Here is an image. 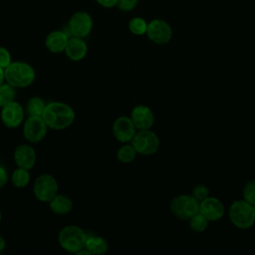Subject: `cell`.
I'll return each instance as SVG.
<instances>
[{"label":"cell","mask_w":255,"mask_h":255,"mask_svg":"<svg viewBox=\"0 0 255 255\" xmlns=\"http://www.w3.org/2000/svg\"><path fill=\"white\" fill-rule=\"evenodd\" d=\"M137 152L130 142L124 143L117 152V158L123 163H129L134 160Z\"/></svg>","instance_id":"7402d4cb"},{"label":"cell","mask_w":255,"mask_h":255,"mask_svg":"<svg viewBox=\"0 0 255 255\" xmlns=\"http://www.w3.org/2000/svg\"><path fill=\"white\" fill-rule=\"evenodd\" d=\"M46 106L47 104L42 98L38 96L32 97L27 101L26 114L28 115V117H42Z\"/></svg>","instance_id":"ffe728a7"},{"label":"cell","mask_w":255,"mask_h":255,"mask_svg":"<svg viewBox=\"0 0 255 255\" xmlns=\"http://www.w3.org/2000/svg\"><path fill=\"white\" fill-rule=\"evenodd\" d=\"M5 82L15 88H26L30 86L35 78V69L27 62L12 61L11 64L4 69Z\"/></svg>","instance_id":"7a4b0ae2"},{"label":"cell","mask_w":255,"mask_h":255,"mask_svg":"<svg viewBox=\"0 0 255 255\" xmlns=\"http://www.w3.org/2000/svg\"><path fill=\"white\" fill-rule=\"evenodd\" d=\"M31 179V175L29 172V169L23 168V167H18L16 168L11 176L12 183L15 187L17 188H23L26 187Z\"/></svg>","instance_id":"44dd1931"},{"label":"cell","mask_w":255,"mask_h":255,"mask_svg":"<svg viewBox=\"0 0 255 255\" xmlns=\"http://www.w3.org/2000/svg\"><path fill=\"white\" fill-rule=\"evenodd\" d=\"M191 195L198 201H202L204 198L209 196V188L204 184H196L192 190Z\"/></svg>","instance_id":"4316f807"},{"label":"cell","mask_w":255,"mask_h":255,"mask_svg":"<svg viewBox=\"0 0 255 255\" xmlns=\"http://www.w3.org/2000/svg\"><path fill=\"white\" fill-rule=\"evenodd\" d=\"M228 216L231 223L239 229H248L255 223L253 205L244 199L235 200L231 203Z\"/></svg>","instance_id":"3957f363"},{"label":"cell","mask_w":255,"mask_h":255,"mask_svg":"<svg viewBox=\"0 0 255 255\" xmlns=\"http://www.w3.org/2000/svg\"><path fill=\"white\" fill-rule=\"evenodd\" d=\"M99 5L105 8H113L116 7L119 0H95Z\"/></svg>","instance_id":"f546056e"},{"label":"cell","mask_w":255,"mask_h":255,"mask_svg":"<svg viewBox=\"0 0 255 255\" xmlns=\"http://www.w3.org/2000/svg\"><path fill=\"white\" fill-rule=\"evenodd\" d=\"M8 181V174L3 166H0V188L4 187Z\"/></svg>","instance_id":"4dcf8cb0"},{"label":"cell","mask_w":255,"mask_h":255,"mask_svg":"<svg viewBox=\"0 0 255 255\" xmlns=\"http://www.w3.org/2000/svg\"><path fill=\"white\" fill-rule=\"evenodd\" d=\"M58 188L56 178L49 173L40 174L33 184L34 195L41 202H49L58 193Z\"/></svg>","instance_id":"52a82bcc"},{"label":"cell","mask_w":255,"mask_h":255,"mask_svg":"<svg viewBox=\"0 0 255 255\" xmlns=\"http://www.w3.org/2000/svg\"><path fill=\"white\" fill-rule=\"evenodd\" d=\"M130 143L137 153L141 155H152L158 150L160 140L158 135L149 128L137 130Z\"/></svg>","instance_id":"8992f818"},{"label":"cell","mask_w":255,"mask_h":255,"mask_svg":"<svg viewBox=\"0 0 255 255\" xmlns=\"http://www.w3.org/2000/svg\"><path fill=\"white\" fill-rule=\"evenodd\" d=\"M188 221H189V227L194 232H197V233L204 232L207 229L208 223H209V220L200 212L193 215L191 218L188 219Z\"/></svg>","instance_id":"d4e9b609"},{"label":"cell","mask_w":255,"mask_h":255,"mask_svg":"<svg viewBox=\"0 0 255 255\" xmlns=\"http://www.w3.org/2000/svg\"><path fill=\"white\" fill-rule=\"evenodd\" d=\"M139 0H119L117 7L123 12L132 11L138 4Z\"/></svg>","instance_id":"83f0119b"},{"label":"cell","mask_w":255,"mask_h":255,"mask_svg":"<svg viewBox=\"0 0 255 255\" xmlns=\"http://www.w3.org/2000/svg\"><path fill=\"white\" fill-rule=\"evenodd\" d=\"M69 38L70 37L65 32L61 30H54L47 35L45 39V46L51 53H63L65 52Z\"/></svg>","instance_id":"e0dca14e"},{"label":"cell","mask_w":255,"mask_h":255,"mask_svg":"<svg viewBox=\"0 0 255 255\" xmlns=\"http://www.w3.org/2000/svg\"><path fill=\"white\" fill-rule=\"evenodd\" d=\"M145 35L154 44L165 45L172 38V29L165 20L153 19L147 23Z\"/></svg>","instance_id":"9c48e42d"},{"label":"cell","mask_w":255,"mask_h":255,"mask_svg":"<svg viewBox=\"0 0 255 255\" xmlns=\"http://www.w3.org/2000/svg\"><path fill=\"white\" fill-rule=\"evenodd\" d=\"M243 199L252 205L255 203V179L249 180L243 188Z\"/></svg>","instance_id":"484cf974"},{"label":"cell","mask_w":255,"mask_h":255,"mask_svg":"<svg viewBox=\"0 0 255 255\" xmlns=\"http://www.w3.org/2000/svg\"><path fill=\"white\" fill-rule=\"evenodd\" d=\"M94 22L92 16L86 11H77L69 19L68 29L75 37L86 38L93 30Z\"/></svg>","instance_id":"ba28073f"},{"label":"cell","mask_w":255,"mask_h":255,"mask_svg":"<svg viewBox=\"0 0 255 255\" xmlns=\"http://www.w3.org/2000/svg\"><path fill=\"white\" fill-rule=\"evenodd\" d=\"M6 247V241L3 236L0 235V252H2Z\"/></svg>","instance_id":"1f68e13d"},{"label":"cell","mask_w":255,"mask_h":255,"mask_svg":"<svg viewBox=\"0 0 255 255\" xmlns=\"http://www.w3.org/2000/svg\"><path fill=\"white\" fill-rule=\"evenodd\" d=\"M85 248L90 252L91 255H102L109 250V243L102 236L87 235Z\"/></svg>","instance_id":"d6986e66"},{"label":"cell","mask_w":255,"mask_h":255,"mask_svg":"<svg viewBox=\"0 0 255 255\" xmlns=\"http://www.w3.org/2000/svg\"><path fill=\"white\" fill-rule=\"evenodd\" d=\"M87 233L79 226L67 225L63 227L58 234V242L60 246L70 252L77 253L85 248Z\"/></svg>","instance_id":"277c9868"},{"label":"cell","mask_w":255,"mask_h":255,"mask_svg":"<svg viewBox=\"0 0 255 255\" xmlns=\"http://www.w3.org/2000/svg\"><path fill=\"white\" fill-rule=\"evenodd\" d=\"M15 163L18 167L32 169L36 164V151L34 147L27 143H21L16 146L13 154Z\"/></svg>","instance_id":"9a60e30c"},{"label":"cell","mask_w":255,"mask_h":255,"mask_svg":"<svg viewBox=\"0 0 255 255\" xmlns=\"http://www.w3.org/2000/svg\"><path fill=\"white\" fill-rule=\"evenodd\" d=\"M48 128L42 117H28L23 125V135L27 141L36 143L46 136Z\"/></svg>","instance_id":"30bf717a"},{"label":"cell","mask_w":255,"mask_h":255,"mask_svg":"<svg viewBox=\"0 0 255 255\" xmlns=\"http://www.w3.org/2000/svg\"><path fill=\"white\" fill-rule=\"evenodd\" d=\"M223 202L213 196H207L199 202V212L204 215L209 221H217L224 215Z\"/></svg>","instance_id":"5bb4252c"},{"label":"cell","mask_w":255,"mask_h":255,"mask_svg":"<svg viewBox=\"0 0 255 255\" xmlns=\"http://www.w3.org/2000/svg\"><path fill=\"white\" fill-rule=\"evenodd\" d=\"M112 131L117 140L123 143L130 142L136 132V128L129 117H118L112 126Z\"/></svg>","instance_id":"8fae6325"},{"label":"cell","mask_w":255,"mask_h":255,"mask_svg":"<svg viewBox=\"0 0 255 255\" xmlns=\"http://www.w3.org/2000/svg\"><path fill=\"white\" fill-rule=\"evenodd\" d=\"M169 209L176 218L188 220L199 212V202L191 194H180L171 199Z\"/></svg>","instance_id":"5b68a950"},{"label":"cell","mask_w":255,"mask_h":255,"mask_svg":"<svg viewBox=\"0 0 255 255\" xmlns=\"http://www.w3.org/2000/svg\"><path fill=\"white\" fill-rule=\"evenodd\" d=\"M1 220H2V213H1V210H0V222H1Z\"/></svg>","instance_id":"836d02e7"},{"label":"cell","mask_w":255,"mask_h":255,"mask_svg":"<svg viewBox=\"0 0 255 255\" xmlns=\"http://www.w3.org/2000/svg\"><path fill=\"white\" fill-rule=\"evenodd\" d=\"M25 112L22 106L16 102L13 101L3 108H1L0 112V118L2 123L9 128H18L24 120Z\"/></svg>","instance_id":"7c38bea8"},{"label":"cell","mask_w":255,"mask_h":255,"mask_svg":"<svg viewBox=\"0 0 255 255\" xmlns=\"http://www.w3.org/2000/svg\"><path fill=\"white\" fill-rule=\"evenodd\" d=\"M16 88L5 82L0 85V108H3L7 104L15 101Z\"/></svg>","instance_id":"603a6c76"},{"label":"cell","mask_w":255,"mask_h":255,"mask_svg":"<svg viewBox=\"0 0 255 255\" xmlns=\"http://www.w3.org/2000/svg\"><path fill=\"white\" fill-rule=\"evenodd\" d=\"M50 209L59 215L68 214L73 209V201L70 197L64 194H56L50 201H49Z\"/></svg>","instance_id":"ac0fdd59"},{"label":"cell","mask_w":255,"mask_h":255,"mask_svg":"<svg viewBox=\"0 0 255 255\" xmlns=\"http://www.w3.org/2000/svg\"><path fill=\"white\" fill-rule=\"evenodd\" d=\"M88 53V45L84 38L72 36L69 38L67 47L65 49L66 56L75 62L83 60Z\"/></svg>","instance_id":"2e32d148"},{"label":"cell","mask_w":255,"mask_h":255,"mask_svg":"<svg viewBox=\"0 0 255 255\" xmlns=\"http://www.w3.org/2000/svg\"><path fill=\"white\" fill-rule=\"evenodd\" d=\"M128 30L135 36H141L146 33L147 22L141 17H133L128 21Z\"/></svg>","instance_id":"cb8c5ba5"},{"label":"cell","mask_w":255,"mask_h":255,"mask_svg":"<svg viewBox=\"0 0 255 255\" xmlns=\"http://www.w3.org/2000/svg\"><path fill=\"white\" fill-rule=\"evenodd\" d=\"M5 81V74H4V69L0 68V85L3 84Z\"/></svg>","instance_id":"d6a6232c"},{"label":"cell","mask_w":255,"mask_h":255,"mask_svg":"<svg viewBox=\"0 0 255 255\" xmlns=\"http://www.w3.org/2000/svg\"><path fill=\"white\" fill-rule=\"evenodd\" d=\"M12 62L10 52L5 48L0 46V68L6 69Z\"/></svg>","instance_id":"f1b7e54d"},{"label":"cell","mask_w":255,"mask_h":255,"mask_svg":"<svg viewBox=\"0 0 255 255\" xmlns=\"http://www.w3.org/2000/svg\"><path fill=\"white\" fill-rule=\"evenodd\" d=\"M42 118L49 128L62 130L73 125L76 114L74 109L66 103L51 102L47 104Z\"/></svg>","instance_id":"6da1fadb"},{"label":"cell","mask_w":255,"mask_h":255,"mask_svg":"<svg viewBox=\"0 0 255 255\" xmlns=\"http://www.w3.org/2000/svg\"><path fill=\"white\" fill-rule=\"evenodd\" d=\"M129 118L137 130L149 129L154 124V115L151 109L144 105L135 106L131 110Z\"/></svg>","instance_id":"4fadbf2b"},{"label":"cell","mask_w":255,"mask_h":255,"mask_svg":"<svg viewBox=\"0 0 255 255\" xmlns=\"http://www.w3.org/2000/svg\"><path fill=\"white\" fill-rule=\"evenodd\" d=\"M253 209H254V212H255V203L253 204Z\"/></svg>","instance_id":"e575fe53"}]
</instances>
